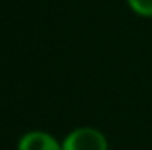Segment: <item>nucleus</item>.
<instances>
[{
    "mask_svg": "<svg viewBox=\"0 0 152 150\" xmlns=\"http://www.w3.org/2000/svg\"><path fill=\"white\" fill-rule=\"evenodd\" d=\"M62 150H108V140L96 127H76L62 140Z\"/></svg>",
    "mask_w": 152,
    "mask_h": 150,
    "instance_id": "1",
    "label": "nucleus"
},
{
    "mask_svg": "<svg viewBox=\"0 0 152 150\" xmlns=\"http://www.w3.org/2000/svg\"><path fill=\"white\" fill-rule=\"evenodd\" d=\"M16 150H62V141H58L51 133L36 129L20 136Z\"/></svg>",
    "mask_w": 152,
    "mask_h": 150,
    "instance_id": "2",
    "label": "nucleus"
},
{
    "mask_svg": "<svg viewBox=\"0 0 152 150\" xmlns=\"http://www.w3.org/2000/svg\"><path fill=\"white\" fill-rule=\"evenodd\" d=\"M129 9L142 16V18H152V0H126Z\"/></svg>",
    "mask_w": 152,
    "mask_h": 150,
    "instance_id": "3",
    "label": "nucleus"
}]
</instances>
